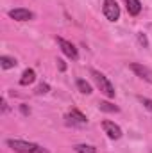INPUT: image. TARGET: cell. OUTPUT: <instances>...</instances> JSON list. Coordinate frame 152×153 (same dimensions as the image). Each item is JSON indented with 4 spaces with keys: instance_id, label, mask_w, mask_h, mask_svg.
Returning a JSON list of instances; mask_svg holds the SVG:
<instances>
[{
    "instance_id": "cell-1",
    "label": "cell",
    "mask_w": 152,
    "mask_h": 153,
    "mask_svg": "<svg viewBox=\"0 0 152 153\" xmlns=\"http://www.w3.org/2000/svg\"><path fill=\"white\" fill-rule=\"evenodd\" d=\"M5 144L16 153H48L43 146H39V144H36V143L22 141V139H7Z\"/></svg>"
},
{
    "instance_id": "cell-2",
    "label": "cell",
    "mask_w": 152,
    "mask_h": 153,
    "mask_svg": "<svg viewBox=\"0 0 152 153\" xmlns=\"http://www.w3.org/2000/svg\"><path fill=\"white\" fill-rule=\"evenodd\" d=\"M90 75H91L93 82H95V85L100 89L102 94H106L108 98H114L116 91H114V85L108 80V76L104 75V73H100V71H97V70H90Z\"/></svg>"
},
{
    "instance_id": "cell-3",
    "label": "cell",
    "mask_w": 152,
    "mask_h": 153,
    "mask_svg": "<svg viewBox=\"0 0 152 153\" xmlns=\"http://www.w3.org/2000/svg\"><path fill=\"white\" fill-rule=\"evenodd\" d=\"M104 16L109 22H116L120 18V5L116 0H104V7H102Z\"/></svg>"
},
{
    "instance_id": "cell-4",
    "label": "cell",
    "mask_w": 152,
    "mask_h": 153,
    "mask_svg": "<svg viewBox=\"0 0 152 153\" xmlns=\"http://www.w3.org/2000/svg\"><path fill=\"white\" fill-rule=\"evenodd\" d=\"M65 119L72 126H84V125H88V117L82 114L81 111H77V109H72L68 114L65 116Z\"/></svg>"
},
{
    "instance_id": "cell-5",
    "label": "cell",
    "mask_w": 152,
    "mask_h": 153,
    "mask_svg": "<svg viewBox=\"0 0 152 153\" xmlns=\"http://www.w3.org/2000/svg\"><path fill=\"white\" fill-rule=\"evenodd\" d=\"M129 68L132 70V73H134L136 76H140L141 80L152 84V70L150 68H147V66H143V64H138V62H131Z\"/></svg>"
},
{
    "instance_id": "cell-6",
    "label": "cell",
    "mask_w": 152,
    "mask_h": 153,
    "mask_svg": "<svg viewBox=\"0 0 152 153\" xmlns=\"http://www.w3.org/2000/svg\"><path fill=\"white\" fill-rule=\"evenodd\" d=\"M102 128H104V134L109 137V139H113V141H116V139H120L122 137V128L116 125V123H113V121H102Z\"/></svg>"
},
{
    "instance_id": "cell-7",
    "label": "cell",
    "mask_w": 152,
    "mask_h": 153,
    "mask_svg": "<svg viewBox=\"0 0 152 153\" xmlns=\"http://www.w3.org/2000/svg\"><path fill=\"white\" fill-rule=\"evenodd\" d=\"M9 18L16 20V22H29L34 18V13L29 11V9H23V7H18V9H11L9 11Z\"/></svg>"
},
{
    "instance_id": "cell-8",
    "label": "cell",
    "mask_w": 152,
    "mask_h": 153,
    "mask_svg": "<svg viewBox=\"0 0 152 153\" xmlns=\"http://www.w3.org/2000/svg\"><path fill=\"white\" fill-rule=\"evenodd\" d=\"M57 45L61 46V52L66 55V57H70L72 61H75L77 57H79V52H77V48L70 43V41H66V39L63 38H57Z\"/></svg>"
},
{
    "instance_id": "cell-9",
    "label": "cell",
    "mask_w": 152,
    "mask_h": 153,
    "mask_svg": "<svg viewBox=\"0 0 152 153\" xmlns=\"http://www.w3.org/2000/svg\"><path fill=\"white\" fill-rule=\"evenodd\" d=\"M125 5H127L129 14H132V16H138L141 13V2L140 0H125Z\"/></svg>"
},
{
    "instance_id": "cell-10",
    "label": "cell",
    "mask_w": 152,
    "mask_h": 153,
    "mask_svg": "<svg viewBox=\"0 0 152 153\" xmlns=\"http://www.w3.org/2000/svg\"><path fill=\"white\" fill-rule=\"evenodd\" d=\"M34 80H36V71H34V70H31V68H27V70L22 73L20 85H29V84H32Z\"/></svg>"
},
{
    "instance_id": "cell-11",
    "label": "cell",
    "mask_w": 152,
    "mask_h": 153,
    "mask_svg": "<svg viewBox=\"0 0 152 153\" xmlns=\"http://www.w3.org/2000/svg\"><path fill=\"white\" fill-rule=\"evenodd\" d=\"M18 62H16V59L14 57H9V55H2L0 57V68L2 70H11V68H14Z\"/></svg>"
},
{
    "instance_id": "cell-12",
    "label": "cell",
    "mask_w": 152,
    "mask_h": 153,
    "mask_svg": "<svg viewBox=\"0 0 152 153\" xmlns=\"http://www.w3.org/2000/svg\"><path fill=\"white\" fill-rule=\"evenodd\" d=\"M75 85H77V89H79L82 94H90V93H91V85H90L84 78H77V80H75Z\"/></svg>"
},
{
    "instance_id": "cell-13",
    "label": "cell",
    "mask_w": 152,
    "mask_h": 153,
    "mask_svg": "<svg viewBox=\"0 0 152 153\" xmlns=\"http://www.w3.org/2000/svg\"><path fill=\"white\" fill-rule=\"evenodd\" d=\"M99 109L104 111V112H118V111H120L116 105L109 103V102H99Z\"/></svg>"
},
{
    "instance_id": "cell-14",
    "label": "cell",
    "mask_w": 152,
    "mask_h": 153,
    "mask_svg": "<svg viewBox=\"0 0 152 153\" xmlns=\"http://www.w3.org/2000/svg\"><path fill=\"white\" fill-rule=\"evenodd\" d=\"M75 153H97V148H93L91 144H75Z\"/></svg>"
},
{
    "instance_id": "cell-15",
    "label": "cell",
    "mask_w": 152,
    "mask_h": 153,
    "mask_svg": "<svg viewBox=\"0 0 152 153\" xmlns=\"http://www.w3.org/2000/svg\"><path fill=\"white\" fill-rule=\"evenodd\" d=\"M140 102H141V105H143L149 112H152V100L150 98H143V96H140Z\"/></svg>"
},
{
    "instance_id": "cell-16",
    "label": "cell",
    "mask_w": 152,
    "mask_h": 153,
    "mask_svg": "<svg viewBox=\"0 0 152 153\" xmlns=\"http://www.w3.org/2000/svg\"><path fill=\"white\" fill-rule=\"evenodd\" d=\"M48 91H50V85H48V84H39L38 89H36L38 94H45V93H48Z\"/></svg>"
},
{
    "instance_id": "cell-17",
    "label": "cell",
    "mask_w": 152,
    "mask_h": 153,
    "mask_svg": "<svg viewBox=\"0 0 152 153\" xmlns=\"http://www.w3.org/2000/svg\"><path fill=\"white\" fill-rule=\"evenodd\" d=\"M138 41H140V43H141V45H143L145 48L149 46V41H147V36H145L143 32H138Z\"/></svg>"
},
{
    "instance_id": "cell-18",
    "label": "cell",
    "mask_w": 152,
    "mask_h": 153,
    "mask_svg": "<svg viewBox=\"0 0 152 153\" xmlns=\"http://www.w3.org/2000/svg\"><path fill=\"white\" fill-rule=\"evenodd\" d=\"M57 66H59V70H61V71H65V70H66V64H65V61H63V59H57Z\"/></svg>"
},
{
    "instance_id": "cell-19",
    "label": "cell",
    "mask_w": 152,
    "mask_h": 153,
    "mask_svg": "<svg viewBox=\"0 0 152 153\" xmlns=\"http://www.w3.org/2000/svg\"><path fill=\"white\" fill-rule=\"evenodd\" d=\"M0 103H2V112H5V111H7V103H5V98H2V100H0Z\"/></svg>"
},
{
    "instance_id": "cell-20",
    "label": "cell",
    "mask_w": 152,
    "mask_h": 153,
    "mask_svg": "<svg viewBox=\"0 0 152 153\" xmlns=\"http://www.w3.org/2000/svg\"><path fill=\"white\" fill-rule=\"evenodd\" d=\"M20 109H22V112H23V114H25V116H27V114H29V112H31V109H27V105H22Z\"/></svg>"
}]
</instances>
